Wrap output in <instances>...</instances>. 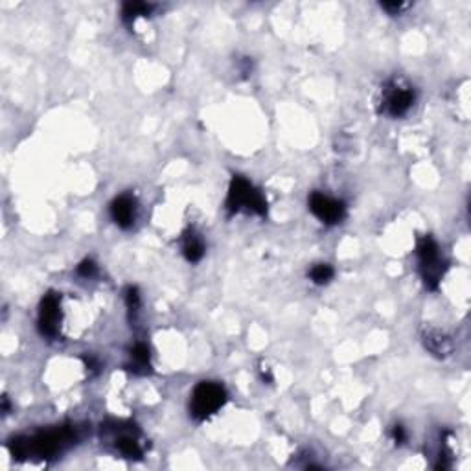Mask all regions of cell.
<instances>
[{
    "label": "cell",
    "instance_id": "cell-1",
    "mask_svg": "<svg viewBox=\"0 0 471 471\" xmlns=\"http://www.w3.org/2000/svg\"><path fill=\"white\" fill-rule=\"evenodd\" d=\"M76 440L74 429L70 427H59V429H50L37 433L32 438H17L10 443V451L15 458H23L26 455H35V457L48 458L61 453L66 446Z\"/></svg>",
    "mask_w": 471,
    "mask_h": 471
},
{
    "label": "cell",
    "instance_id": "cell-2",
    "mask_svg": "<svg viewBox=\"0 0 471 471\" xmlns=\"http://www.w3.org/2000/svg\"><path fill=\"white\" fill-rule=\"evenodd\" d=\"M225 207L231 214L247 212L256 214V216L267 214V201H265L264 194L249 179L241 175H234L232 179Z\"/></svg>",
    "mask_w": 471,
    "mask_h": 471
},
{
    "label": "cell",
    "instance_id": "cell-3",
    "mask_svg": "<svg viewBox=\"0 0 471 471\" xmlns=\"http://www.w3.org/2000/svg\"><path fill=\"white\" fill-rule=\"evenodd\" d=\"M226 403V390L223 385L214 383V381H201L192 392V402H190V412L195 420L203 421L216 414L219 409Z\"/></svg>",
    "mask_w": 471,
    "mask_h": 471
},
{
    "label": "cell",
    "instance_id": "cell-4",
    "mask_svg": "<svg viewBox=\"0 0 471 471\" xmlns=\"http://www.w3.org/2000/svg\"><path fill=\"white\" fill-rule=\"evenodd\" d=\"M416 252H418V262H420V273L424 278L425 286L429 289H436L443 277V271H446V265L442 262V256H440V247L438 243L431 238V236H424L418 240V247H416Z\"/></svg>",
    "mask_w": 471,
    "mask_h": 471
},
{
    "label": "cell",
    "instance_id": "cell-5",
    "mask_svg": "<svg viewBox=\"0 0 471 471\" xmlns=\"http://www.w3.org/2000/svg\"><path fill=\"white\" fill-rule=\"evenodd\" d=\"M310 210L319 221L326 225H337L347 216V207L342 201L328 197L320 192H313L310 195Z\"/></svg>",
    "mask_w": 471,
    "mask_h": 471
},
{
    "label": "cell",
    "instance_id": "cell-6",
    "mask_svg": "<svg viewBox=\"0 0 471 471\" xmlns=\"http://www.w3.org/2000/svg\"><path fill=\"white\" fill-rule=\"evenodd\" d=\"M414 103V91L411 87L390 83L383 91V111L392 118L403 116Z\"/></svg>",
    "mask_w": 471,
    "mask_h": 471
},
{
    "label": "cell",
    "instance_id": "cell-7",
    "mask_svg": "<svg viewBox=\"0 0 471 471\" xmlns=\"http://www.w3.org/2000/svg\"><path fill=\"white\" fill-rule=\"evenodd\" d=\"M61 322V304L59 296L48 293L39 308V330L47 337H56Z\"/></svg>",
    "mask_w": 471,
    "mask_h": 471
},
{
    "label": "cell",
    "instance_id": "cell-8",
    "mask_svg": "<svg viewBox=\"0 0 471 471\" xmlns=\"http://www.w3.org/2000/svg\"><path fill=\"white\" fill-rule=\"evenodd\" d=\"M109 212H111L112 221L116 225L127 231L131 228L136 219V201H134L133 195L124 194L120 197H116L115 201L111 203V208H109Z\"/></svg>",
    "mask_w": 471,
    "mask_h": 471
},
{
    "label": "cell",
    "instance_id": "cell-9",
    "mask_svg": "<svg viewBox=\"0 0 471 471\" xmlns=\"http://www.w3.org/2000/svg\"><path fill=\"white\" fill-rule=\"evenodd\" d=\"M421 341H424L425 348L436 357H448L453 351V341L449 335H446L440 330L427 328L421 333Z\"/></svg>",
    "mask_w": 471,
    "mask_h": 471
},
{
    "label": "cell",
    "instance_id": "cell-10",
    "mask_svg": "<svg viewBox=\"0 0 471 471\" xmlns=\"http://www.w3.org/2000/svg\"><path fill=\"white\" fill-rule=\"evenodd\" d=\"M182 255L190 264H197L204 256V241L195 231H188L182 238Z\"/></svg>",
    "mask_w": 471,
    "mask_h": 471
},
{
    "label": "cell",
    "instance_id": "cell-11",
    "mask_svg": "<svg viewBox=\"0 0 471 471\" xmlns=\"http://www.w3.org/2000/svg\"><path fill=\"white\" fill-rule=\"evenodd\" d=\"M116 449L127 458L142 457V446L133 433H120L116 436Z\"/></svg>",
    "mask_w": 471,
    "mask_h": 471
},
{
    "label": "cell",
    "instance_id": "cell-12",
    "mask_svg": "<svg viewBox=\"0 0 471 471\" xmlns=\"http://www.w3.org/2000/svg\"><path fill=\"white\" fill-rule=\"evenodd\" d=\"M155 6L146 4V2H125L122 8V19L127 24L134 23L139 17H148Z\"/></svg>",
    "mask_w": 471,
    "mask_h": 471
},
{
    "label": "cell",
    "instance_id": "cell-13",
    "mask_svg": "<svg viewBox=\"0 0 471 471\" xmlns=\"http://www.w3.org/2000/svg\"><path fill=\"white\" fill-rule=\"evenodd\" d=\"M131 359H133L134 368H149V347L146 342H136L131 350Z\"/></svg>",
    "mask_w": 471,
    "mask_h": 471
},
{
    "label": "cell",
    "instance_id": "cell-14",
    "mask_svg": "<svg viewBox=\"0 0 471 471\" xmlns=\"http://www.w3.org/2000/svg\"><path fill=\"white\" fill-rule=\"evenodd\" d=\"M310 278L311 282L317 284V286H324V284H328L333 278V267L328 264L313 265L310 271Z\"/></svg>",
    "mask_w": 471,
    "mask_h": 471
},
{
    "label": "cell",
    "instance_id": "cell-15",
    "mask_svg": "<svg viewBox=\"0 0 471 471\" xmlns=\"http://www.w3.org/2000/svg\"><path fill=\"white\" fill-rule=\"evenodd\" d=\"M125 306L131 313H136L140 308V293L134 286H129L125 289Z\"/></svg>",
    "mask_w": 471,
    "mask_h": 471
},
{
    "label": "cell",
    "instance_id": "cell-16",
    "mask_svg": "<svg viewBox=\"0 0 471 471\" xmlns=\"http://www.w3.org/2000/svg\"><path fill=\"white\" fill-rule=\"evenodd\" d=\"M96 273H98V267H96V264H94L93 260H85V262H81V264L78 265L79 277L91 278V277H94Z\"/></svg>",
    "mask_w": 471,
    "mask_h": 471
},
{
    "label": "cell",
    "instance_id": "cell-17",
    "mask_svg": "<svg viewBox=\"0 0 471 471\" xmlns=\"http://www.w3.org/2000/svg\"><path fill=\"white\" fill-rule=\"evenodd\" d=\"M407 6H409V4H405V2H383V4H381V8H383V10H387L390 15H396V13H400L402 10H405Z\"/></svg>",
    "mask_w": 471,
    "mask_h": 471
},
{
    "label": "cell",
    "instance_id": "cell-18",
    "mask_svg": "<svg viewBox=\"0 0 471 471\" xmlns=\"http://www.w3.org/2000/svg\"><path fill=\"white\" fill-rule=\"evenodd\" d=\"M392 438L396 443H403L407 440V433H405V427L403 425H394L392 429Z\"/></svg>",
    "mask_w": 471,
    "mask_h": 471
}]
</instances>
